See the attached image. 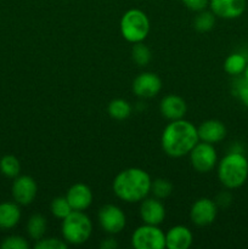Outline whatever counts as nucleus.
<instances>
[{
    "label": "nucleus",
    "mask_w": 248,
    "mask_h": 249,
    "mask_svg": "<svg viewBox=\"0 0 248 249\" xmlns=\"http://www.w3.org/2000/svg\"><path fill=\"white\" fill-rule=\"evenodd\" d=\"M198 141L197 126L184 118L170 121L160 136L163 152L172 158L187 156Z\"/></svg>",
    "instance_id": "f257e3e1"
},
{
    "label": "nucleus",
    "mask_w": 248,
    "mask_h": 249,
    "mask_svg": "<svg viewBox=\"0 0 248 249\" xmlns=\"http://www.w3.org/2000/svg\"><path fill=\"white\" fill-rule=\"evenodd\" d=\"M152 179L146 170L131 167L122 170L113 179L112 190L117 198L125 203H136L151 194Z\"/></svg>",
    "instance_id": "f03ea898"
},
{
    "label": "nucleus",
    "mask_w": 248,
    "mask_h": 249,
    "mask_svg": "<svg viewBox=\"0 0 248 249\" xmlns=\"http://www.w3.org/2000/svg\"><path fill=\"white\" fill-rule=\"evenodd\" d=\"M218 179L228 190L243 186L248 179V160L240 151H232L218 163Z\"/></svg>",
    "instance_id": "7ed1b4c3"
},
{
    "label": "nucleus",
    "mask_w": 248,
    "mask_h": 249,
    "mask_svg": "<svg viewBox=\"0 0 248 249\" xmlns=\"http://www.w3.org/2000/svg\"><path fill=\"white\" fill-rule=\"evenodd\" d=\"M61 233L68 245H83L89 240L92 233L91 219L84 212L73 211L62 220Z\"/></svg>",
    "instance_id": "20e7f679"
},
{
    "label": "nucleus",
    "mask_w": 248,
    "mask_h": 249,
    "mask_svg": "<svg viewBox=\"0 0 248 249\" xmlns=\"http://www.w3.org/2000/svg\"><path fill=\"white\" fill-rule=\"evenodd\" d=\"M150 18L147 14L140 9H130L125 11L119 22L121 34L128 43H141L150 33Z\"/></svg>",
    "instance_id": "39448f33"
},
{
    "label": "nucleus",
    "mask_w": 248,
    "mask_h": 249,
    "mask_svg": "<svg viewBox=\"0 0 248 249\" xmlns=\"http://www.w3.org/2000/svg\"><path fill=\"white\" fill-rule=\"evenodd\" d=\"M131 246L135 249H163L165 248V233L158 225L142 224L134 230Z\"/></svg>",
    "instance_id": "423d86ee"
},
{
    "label": "nucleus",
    "mask_w": 248,
    "mask_h": 249,
    "mask_svg": "<svg viewBox=\"0 0 248 249\" xmlns=\"http://www.w3.org/2000/svg\"><path fill=\"white\" fill-rule=\"evenodd\" d=\"M189 156L192 168L201 174L212 172L218 164V153L212 143L198 141Z\"/></svg>",
    "instance_id": "0eeeda50"
},
{
    "label": "nucleus",
    "mask_w": 248,
    "mask_h": 249,
    "mask_svg": "<svg viewBox=\"0 0 248 249\" xmlns=\"http://www.w3.org/2000/svg\"><path fill=\"white\" fill-rule=\"evenodd\" d=\"M99 224L108 235H118L126 225V216L121 207L105 204L99 211Z\"/></svg>",
    "instance_id": "6e6552de"
},
{
    "label": "nucleus",
    "mask_w": 248,
    "mask_h": 249,
    "mask_svg": "<svg viewBox=\"0 0 248 249\" xmlns=\"http://www.w3.org/2000/svg\"><path fill=\"white\" fill-rule=\"evenodd\" d=\"M218 215V204L208 197L196 199L190 209V219L196 226H208L214 223Z\"/></svg>",
    "instance_id": "1a4fd4ad"
},
{
    "label": "nucleus",
    "mask_w": 248,
    "mask_h": 249,
    "mask_svg": "<svg viewBox=\"0 0 248 249\" xmlns=\"http://www.w3.org/2000/svg\"><path fill=\"white\" fill-rule=\"evenodd\" d=\"M11 194L14 201L19 206H29L33 203L38 194L36 181L29 175H18L12 182Z\"/></svg>",
    "instance_id": "9d476101"
},
{
    "label": "nucleus",
    "mask_w": 248,
    "mask_h": 249,
    "mask_svg": "<svg viewBox=\"0 0 248 249\" xmlns=\"http://www.w3.org/2000/svg\"><path fill=\"white\" fill-rule=\"evenodd\" d=\"M162 79L153 72H142L133 80L131 89L140 99H152L162 90Z\"/></svg>",
    "instance_id": "9b49d317"
},
{
    "label": "nucleus",
    "mask_w": 248,
    "mask_h": 249,
    "mask_svg": "<svg viewBox=\"0 0 248 249\" xmlns=\"http://www.w3.org/2000/svg\"><path fill=\"white\" fill-rule=\"evenodd\" d=\"M139 214L143 224L159 226L165 219V207L162 199L147 196L141 201Z\"/></svg>",
    "instance_id": "f8f14e48"
},
{
    "label": "nucleus",
    "mask_w": 248,
    "mask_h": 249,
    "mask_svg": "<svg viewBox=\"0 0 248 249\" xmlns=\"http://www.w3.org/2000/svg\"><path fill=\"white\" fill-rule=\"evenodd\" d=\"M208 7L219 18L236 19L245 14L247 1L246 0H209Z\"/></svg>",
    "instance_id": "ddd939ff"
},
{
    "label": "nucleus",
    "mask_w": 248,
    "mask_h": 249,
    "mask_svg": "<svg viewBox=\"0 0 248 249\" xmlns=\"http://www.w3.org/2000/svg\"><path fill=\"white\" fill-rule=\"evenodd\" d=\"M197 133H198L199 141L215 145L226 138L228 130L225 124L219 119H207L202 122L199 126H197Z\"/></svg>",
    "instance_id": "4468645a"
},
{
    "label": "nucleus",
    "mask_w": 248,
    "mask_h": 249,
    "mask_svg": "<svg viewBox=\"0 0 248 249\" xmlns=\"http://www.w3.org/2000/svg\"><path fill=\"white\" fill-rule=\"evenodd\" d=\"M66 198L70 202L73 211L84 212L91 206L94 195L91 189L83 182H77L68 189Z\"/></svg>",
    "instance_id": "2eb2a0df"
},
{
    "label": "nucleus",
    "mask_w": 248,
    "mask_h": 249,
    "mask_svg": "<svg viewBox=\"0 0 248 249\" xmlns=\"http://www.w3.org/2000/svg\"><path fill=\"white\" fill-rule=\"evenodd\" d=\"M159 111L160 114L168 121L182 119L187 112L186 101L179 95L169 94L160 100Z\"/></svg>",
    "instance_id": "dca6fc26"
},
{
    "label": "nucleus",
    "mask_w": 248,
    "mask_h": 249,
    "mask_svg": "<svg viewBox=\"0 0 248 249\" xmlns=\"http://www.w3.org/2000/svg\"><path fill=\"white\" fill-rule=\"evenodd\" d=\"M194 242V233L187 226L175 225L165 232V248L189 249Z\"/></svg>",
    "instance_id": "f3484780"
},
{
    "label": "nucleus",
    "mask_w": 248,
    "mask_h": 249,
    "mask_svg": "<svg viewBox=\"0 0 248 249\" xmlns=\"http://www.w3.org/2000/svg\"><path fill=\"white\" fill-rule=\"evenodd\" d=\"M21 208L16 202H2L0 203V229L10 230L14 229L21 220Z\"/></svg>",
    "instance_id": "a211bd4d"
},
{
    "label": "nucleus",
    "mask_w": 248,
    "mask_h": 249,
    "mask_svg": "<svg viewBox=\"0 0 248 249\" xmlns=\"http://www.w3.org/2000/svg\"><path fill=\"white\" fill-rule=\"evenodd\" d=\"M46 228H48V221L43 214H33L27 221V233L29 238L33 241H38L45 236Z\"/></svg>",
    "instance_id": "6ab92c4d"
},
{
    "label": "nucleus",
    "mask_w": 248,
    "mask_h": 249,
    "mask_svg": "<svg viewBox=\"0 0 248 249\" xmlns=\"http://www.w3.org/2000/svg\"><path fill=\"white\" fill-rule=\"evenodd\" d=\"M248 58L242 53H230L224 61V71L230 75H240L245 72Z\"/></svg>",
    "instance_id": "aec40b11"
},
{
    "label": "nucleus",
    "mask_w": 248,
    "mask_h": 249,
    "mask_svg": "<svg viewBox=\"0 0 248 249\" xmlns=\"http://www.w3.org/2000/svg\"><path fill=\"white\" fill-rule=\"evenodd\" d=\"M133 111V107L129 104L126 100L124 99H114L112 100L107 107V112H108L109 117L116 121H125L129 118Z\"/></svg>",
    "instance_id": "412c9836"
},
{
    "label": "nucleus",
    "mask_w": 248,
    "mask_h": 249,
    "mask_svg": "<svg viewBox=\"0 0 248 249\" xmlns=\"http://www.w3.org/2000/svg\"><path fill=\"white\" fill-rule=\"evenodd\" d=\"M215 15L212 11H208L207 9L197 12L196 17L194 19L195 29L199 33H207V32L212 31L215 26Z\"/></svg>",
    "instance_id": "4be33fe9"
},
{
    "label": "nucleus",
    "mask_w": 248,
    "mask_h": 249,
    "mask_svg": "<svg viewBox=\"0 0 248 249\" xmlns=\"http://www.w3.org/2000/svg\"><path fill=\"white\" fill-rule=\"evenodd\" d=\"M0 172L6 178L15 179L21 173V163L18 158L12 155H6L0 160Z\"/></svg>",
    "instance_id": "5701e85b"
},
{
    "label": "nucleus",
    "mask_w": 248,
    "mask_h": 249,
    "mask_svg": "<svg viewBox=\"0 0 248 249\" xmlns=\"http://www.w3.org/2000/svg\"><path fill=\"white\" fill-rule=\"evenodd\" d=\"M131 58L138 66L145 67L152 60V53H151L150 48L143 44V41L135 43L133 44V48H131Z\"/></svg>",
    "instance_id": "b1692460"
},
{
    "label": "nucleus",
    "mask_w": 248,
    "mask_h": 249,
    "mask_svg": "<svg viewBox=\"0 0 248 249\" xmlns=\"http://www.w3.org/2000/svg\"><path fill=\"white\" fill-rule=\"evenodd\" d=\"M50 211L51 214L55 216L56 219H60V220H63L66 216L70 215L73 212L72 207H71L68 199L65 197H55V198L51 201L50 204Z\"/></svg>",
    "instance_id": "393cba45"
},
{
    "label": "nucleus",
    "mask_w": 248,
    "mask_h": 249,
    "mask_svg": "<svg viewBox=\"0 0 248 249\" xmlns=\"http://www.w3.org/2000/svg\"><path fill=\"white\" fill-rule=\"evenodd\" d=\"M173 184L168 179H163V178H158V179L153 180L152 185H151V194L153 197L158 199H165L173 194Z\"/></svg>",
    "instance_id": "a878e982"
},
{
    "label": "nucleus",
    "mask_w": 248,
    "mask_h": 249,
    "mask_svg": "<svg viewBox=\"0 0 248 249\" xmlns=\"http://www.w3.org/2000/svg\"><path fill=\"white\" fill-rule=\"evenodd\" d=\"M35 249H67L68 243L63 238L57 237H43L35 241Z\"/></svg>",
    "instance_id": "bb28decb"
},
{
    "label": "nucleus",
    "mask_w": 248,
    "mask_h": 249,
    "mask_svg": "<svg viewBox=\"0 0 248 249\" xmlns=\"http://www.w3.org/2000/svg\"><path fill=\"white\" fill-rule=\"evenodd\" d=\"M29 242L22 236L12 235L7 236L6 238H4L1 243H0V248L1 249H28Z\"/></svg>",
    "instance_id": "cd10ccee"
},
{
    "label": "nucleus",
    "mask_w": 248,
    "mask_h": 249,
    "mask_svg": "<svg viewBox=\"0 0 248 249\" xmlns=\"http://www.w3.org/2000/svg\"><path fill=\"white\" fill-rule=\"evenodd\" d=\"M233 94L240 99V101L248 108V82L242 78L238 79L233 85Z\"/></svg>",
    "instance_id": "c85d7f7f"
},
{
    "label": "nucleus",
    "mask_w": 248,
    "mask_h": 249,
    "mask_svg": "<svg viewBox=\"0 0 248 249\" xmlns=\"http://www.w3.org/2000/svg\"><path fill=\"white\" fill-rule=\"evenodd\" d=\"M190 11L199 12L209 6V0H180Z\"/></svg>",
    "instance_id": "c756f323"
},
{
    "label": "nucleus",
    "mask_w": 248,
    "mask_h": 249,
    "mask_svg": "<svg viewBox=\"0 0 248 249\" xmlns=\"http://www.w3.org/2000/svg\"><path fill=\"white\" fill-rule=\"evenodd\" d=\"M100 248L101 249H117L118 248V243H117V241L114 240V238L107 237V238H104V240L101 241V243H100Z\"/></svg>",
    "instance_id": "7c9ffc66"
},
{
    "label": "nucleus",
    "mask_w": 248,
    "mask_h": 249,
    "mask_svg": "<svg viewBox=\"0 0 248 249\" xmlns=\"http://www.w3.org/2000/svg\"><path fill=\"white\" fill-rule=\"evenodd\" d=\"M243 78H245V79L248 82V63H247V66H246L245 72H243Z\"/></svg>",
    "instance_id": "2f4dec72"
}]
</instances>
